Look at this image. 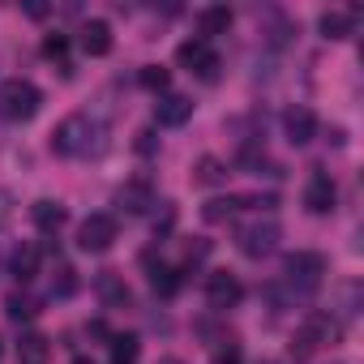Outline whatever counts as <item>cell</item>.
I'll list each match as a JSON object with an SVG mask.
<instances>
[{
  "label": "cell",
  "mask_w": 364,
  "mask_h": 364,
  "mask_svg": "<svg viewBox=\"0 0 364 364\" xmlns=\"http://www.w3.org/2000/svg\"><path fill=\"white\" fill-rule=\"evenodd\" d=\"M193 116V99H185V95H159V103H154V120L163 124V129H180Z\"/></svg>",
  "instance_id": "cell-9"
},
{
  "label": "cell",
  "mask_w": 364,
  "mask_h": 364,
  "mask_svg": "<svg viewBox=\"0 0 364 364\" xmlns=\"http://www.w3.org/2000/svg\"><path fill=\"white\" fill-rule=\"evenodd\" d=\"M137 150H141V154H150V150H154V133H150V129H146V133H137Z\"/></svg>",
  "instance_id": "cell-27"
},
{
  "label": "cell",
  "mask_w": 364,
  "mask_h": 364,
  "mask_svg": "<svg viewBox=\"0 0 364 364\" xmlns=\"http://www.w3.org/2000/svg\"><path fill=\"white\" fill-rule=\"evenodd\" d=\"M31 219H35V228H39V232L56 236V232L65 228V206H56V202H48V198H43V202H35V206H31Z\"/></svg>",
  "instance_id": "cell-14"
},
{
  "label": "cell",
  "mask_w": 364,
  "mask_h": 364,
  "mask_svg": "<svg viewBox=\"0 0 364 364\" xmlns=\"http://www.w3.org/2000/svg\"><path fill=\"white\" fill-rule=\"evenodd\" d=\"M48 355H52V343H48L39 330L22 334V343H18V364H48Z\"/></svg>",
  "instance_id": "cell-15"
},
{
  "label": "cell",
  "mask_w": 364,
  "mask_h": 364,
  "mask_svg": "<svg viewBox=\"0 0 364 364\" xmlns=\"http://www.w3.org/2000/svg\"><path fill=\"white\" fill-rule=\"evenodd\" d=\"M73 364H95V360H86V355H82V360H73Z\"/></svg>",
  "instance_id": "cell-31"
},
{
  "label": "cell",
  "mask_w": 364,
  "mask_h": 364,
  "mask_svg": "<svg viewBox=\"0 0 364 364\" xmlns=\"http://www.w3.org/2000/svg\"><path fill=\"white\" fill-rule=\"evenodd\" d=\"M116 245V219L112 215H90V219H82V228H77V249H86V253H107Z\"/></svg>",
  "instance_id": "cell-6"
},
{
  "label": "cell",
  "mask_w": 364,
  "mask_h": 364,
  "mask_svg": "<svg viewBox=\"0 0 364 364\" xmlns=\"http://www.w3.org/2000/svg\"><path fill=\"white\" fill-rule=\"evenodd\" d=\"M159 364H180V360H176V355H167V360H159Z\"/></svg>",
  "instance_id": "cell-30"
},
{
  "label": "cell",
  "mask_w": 364,
  "mask_h": 364,
  "mask_svg": "<svg viewBox=\"0 0 364 364\" xmlns=\"http://www.w3.org/2000/svg\"><path fill=\"white\" fill-rule=\"evenodd\" d=\"M116 206L129 210V215H146V210L154 206V189L146 185V180H129V185L116 193Z\"/></svg>",
  "instance_id": "cell-12"
},
{
  "label": "cell",
  "mask_w": 364,
  "mask_h": 364,
  "mask_svg": "<svg viewBox=\"0 0 364 364\" xmlns=\"http://www.w3.org/2000/svg\"><path fill=\"white\" fill-rule=\"evenodd\" d=\"M150 287H154L159 296H176V291H180V270H176V266H154V270H150Z\"/></svg>",
  "instance_id": "cell-22"
},
{
  "label": "cell",
  "mask_w": 364,
  "mask_h": 364,
  "mask_svg": "<svg viewBox=\"0 0 364 364\" xmlns=\"http://www.w3.org/2000/svg\"><path fill=\"white\" fill-rule=\"evenodd\" d=\"M77 43H82L86 56H107V52H112V26H107L103 18H90V22L77 31Z\"/></svg>",
  "instance_id": "cell-11"
},
{
  "label": "cell",
  "mask_w": 364,
  "mask_h": 364,
  "mask_svg": "<svg viewBox=\"0 0 364 364\" xmlns=\"http://www.w3.org/2000/svg\"><path fill=\"white\" fill-rule=\"evenodd\" d=\"M334 202H338V189H334L330 171H313V176H309V185H304V206H309L313 215H330Z\"/></svg>",
  "instance_id": "cell-8"
},
{
  "label": "cell",
  "mask_w": 364,
  "mask_h": 364,
  "mask_svg": "<svg viewBox=\"0 0 364 364\" xmlns=\"http://www.w3.org/2000/svg\"><path fill=\"white\" fill-rule=\"evenodd\" d=\"M65 52H69V39L65 35H48L43 39V56L48 60H65Z\"/></svg>",
  "instance_id": "cell-26"
},
{
  "label": "cell",
  "mask_w": 364,
  "mask_h": 364,
  "mask_svg": "<svg viewBox=\"0 0 364 364\" xmlns=\"http://www.w3.org/2000/svg\"><path fill=\"white\" fill-rule=\"evenodd\" d=\"M167 82H171V73H167L163 65H146V69H141V86H146V90H159V95H163Z\"/></svg>",
  "instance_id": "cell-24"
},
{
  "label": "cell",
  "mask_w": 364,
  "mask_h": 364,
  "mask_svg": "<svg viewBox=\"0 0 364 364\" xmlns=\"http://www.w3.org/2000/svg\"><path fill=\"white\" fill-rule=\"evenodd\" d=\"M198 31H202L198 39H206V43H210L215 35H228V31H232V9H228V5L202 9V14H198Z\"/></svg>",
  "instance_id": "cell-13"
},
{
  "label": "cell",
  "mask_w": 364,
  "mask_h": 364,
  "mask_svg": "<svg viewBox=\"0 0 364 364\" xmlns=\"http://www.w3.org/2000/svg\"><path fill=\"white\" fill-rule=\"evenodd\" d=\"M99 296H103V304L107 309H120V304H129V287L107 270V274H99Z\"/></svg>",
  "instance_id": "cell-18"
},
{
  "label": "cell",
  "mask_w": 364,
  "mask_h": 364,
  "mask_svg": "<svg viewBox=\"0 0 364 364\" xmlns=\"http://www.w3.org/2000/svg\"><path fill=\"white\" fill-rule=\"evenodd\" d=\"M215 364H240V351H236V347H228V351H219V355H215Z\"/></svg>",
  "instance_id": "cell-28"
},
{
  "label": "cell",
  "mask_w": 364,
  "mask_h": 364,
  "mask_svg": "<svg viewBox=\"0 0 364 364\" xmlns=\"http://www.w3.org/2000/svg\"><path fill=\"white\" fill-rule=\"evenodd\" d=\"M5 219H9V193L0 189V223H5Z\"/></svg>",
  "instance_id": "cell-29"
},
{
  "label": "cell",
  "mask_w": 364,
  "mask_h": 364,
  "mask_svg": "<svg viewBox=\"0 0 364 364\" xmlns=\"http://www.w3.org/2000/svg\"><path fill=\"white\" fill-rule=\"evenodd\" d=\"M355 9L351 14H343V9H330V14H321V35L326 39H347L351 35V26H355Z\"/></svg>",
  "instance_id": "cell-17"
},
{
  "label": "cell",
  "mask_w": 364,
  "mask_h": 364,
  "mask_svg": "<svg viewBox=\"0 0 364 364\" xmlns=\"http://www.w3.org/2000/svg\"><path fill=\"white\" fill-rule=\"evenodd\" d=\"M9 270H14L18 283H31L35 270H39V249H35V245H18L14 257H9Z\"/></svg>",
  "instance_id": "cell-16"
},
{
  "label": "cell",
  "mask_w": 364,
  "mask_h": 364,
  "mask_svg": "<svg viewBox=\"0 0 364 364\" xmlns=\"http://www.w3.org/2000/svg\"><path fill=\"white\" fill-rule=\"evenodd\" d=\"M283 133H287L291 146H309V141L317 137V116H313L309 107H291V112L283 116Z\"/></svg>",
  "instance_id": "cell-10"
},
{
  "label": "cell",
  "mask_w": 364,
  "mask_h": 364,
  "mask_svg": "<svg viewBox=\"0 0 364 364\" xmlns=\"http://www.w3.org/2000/svg\"><path fill=\"white\" fill-rule=\"evenodd\" d=\"M283 274H287V283H291V287L313 291V287L321 283V274H326V257H321V253H313V249H296V253H287V257H283Z\"/></svg>",
  "instance_id": "cell-4"
},
{
  "label": "cell",
  "mask_w": 364,
  "mask_h": 364,
  "mask_svg": "<svg viewBox=\"0 0 364 364\" xmlns=\"http://www.w3.org/2000/svg\"><path fill=\"white\" fill-rule=\"evenodd\" d=\"M193 180H198V185H223V180H228V167L219 163V159H198V167H193Z\"/></svg>",
  "instance_id": "cell-20"
},
{
  "label": "cell",
  "mask_w": 364,
  "mask_h": 364,
  "mask_svg": "<svg viewBox=\"0 0 364 364\" xmlns=\"http://www.w3.org/2000/svg\"><path fill=\"white\" fill-rule=\"evenodd\" d=\"M95 137H99L95 120L77 112V116H65V120L56 124V133H52V150H56V154H69V159H73V154H86Z\"/></svg>",
  "instance_id": "cell-2"
},
{
  "label": "cell",
  "mask_w": 364,
  "mask_h": 364,
  "mask_svg": "<svg viewBox=\"0 0 364 364\" xmlns=\"http://www.w3.org/2000/svg\"><path fill=\"white\" fill-rule=\"evenodd\" d=\"M236 210H240V198H210L206 210H202V219H206V223H228Z\"/></svg>",
  "instance_id": "cell-21"
},
{
  "label": "cell",
  "mask_w": 364,
  "mask_h": 364,
  "mask_svg": "<svg viewBox=\"0 0 364 364\" xmlns=\"http://www.w3.org/2000/svg\"><path fill=\"white\" fill-rule=\"evenodd\" d=\"M137 355H141L137 334H116L112 338V364H137Z\"/></svg>",
  "instance_id": "cell-19"
},
{
  "label": "cell",
  "mask_w": 364,
  "mask_h": 364,
  "mask_svg": "<svg viewBox=\"0 0 364 364\" xmlns=\"http://www.w3.org/2000/svg\"><path fill=\"white\" fill-rule=\"evenodd\" d=\"M52 291H56V296H73V291H77L73 266H60V270H56V279H52Z\"/></svg>",
  "instance_id": "cell-25"
},
{
  "label": "cell",
  "mask_w": 364,
  "mask_h": 364,
  "mask_svg": "<svg viewBox=\"0 0 364 364\" xmlns=\"http://www.w3.org/2000/svg\"><path fill=\"white\" fill-rule=\"evenodd\" d=\"M240 296H245V287H240V279H236L232 270H215V274L206 279V300H210V309H236Z\"/></svg>",
  "instance_id": "cell-7"
},
{
  "label": "cell",
  "mask_w": 364,
  "mask_h": 364,
  "mask_svg": "<svg viewBox=\"0 0 364 364\" xmlns=\"http://www.w3.org/2000/svg\"><path fill=\"white\" fill-rule=\"evenodd\" d=\"M5 313H9V321H31V317L39 313V304H35L31 296H9V300H5Z\"/></svg>",
  "instance_id": "cell-23"
},
{
  "label": "cell",
  "mask_w": 364,
  "mask_h": 364,
  "mask_svg": "<svg viewBox=\"0 0 364 364\" xmlns=\"http://www.w3.org/2000/svg\"><path fill=\"white\" fill-rule=\"evenodd\" d=\"M0 355H5V347H0Z\"/></svg>",
  "instance_id": "cell-32"
},
{
  "label": "cell",
  "mask_w": 364,
  "mask_h": 364,
  "mask_svg": "<svg viewBox=\"0 0 364 364\" xmlns=\"http://www.w3.org/2000/svg\"><path fill=\"white\" fill-rule=\"evenodd\" d=\"M43 107V90L26 77H9V82H0V116L14 120V124H26L35 120Z\"/></svg>",
  "instance_id": "cell-1"
},
{
  "label": "cell",
  "mask_w": 364,
  "mask_h": 364,
  "mask_svg": "<svg viewBox=\"0 0 364 364\" xmlns=\"http://www.w3.org/2000/svg\"><path fill=\"white\" fill-rule=\"evenodd\" d=\"M176 60L185 65L189 73L206 77V82H215V73H219V52H215L206 39H185V43L176 48Z\"/></svg>",
  "instance_id": "cell-5"
},
{
  "label": "cell",
  "mask_w": 364,
  "mask_h": 364,
  "mask_svg": "<svg viewBox=\"0 0 364 364\" xmlns=\"http://www.w3.org/2000/svg\"><path fill=\"white\" fill-rule=\"evenodd\" d=\"M279 236H283L279 219H253V223L236 228V249L245 257H270L279 249Z\"/></svg>",
  "instance_id": "cell-3"
}]
</instances>
